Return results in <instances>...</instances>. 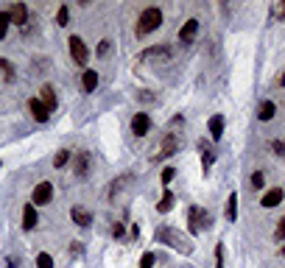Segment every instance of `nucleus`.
<instances>
[{"instance_id": "b1692460", "label": "nucleus", "mask_w": 285, "mask_h": 268, "mask_svg": "<svg viewBox=\"0 0 285 268\" xmlns=\"http://www.w3.org/2000/svg\"><path fill=\"white\" fill-rule=\"evenodd\" d=\"M73 157V154L67 151V148H62V151L56 154V157H53V168H64V165H67V159Z\"/></svg>"}, {"instance_id": "5701e85b", "label": "nucleus", "mask_w": 285, "mask_h": 268, "mask_svg": "<svg viewBox=\"0 0 285 268\" xmlns=\"http://www.w3.org/2000/svg\"><path fill=\"white\" fill-rule=\"evenodd\" d=\"M0 76H3L6 81H14V64H11L9 59H0Z\"/></svg>"}, {"instance_id": "cd10ccee", "label": "nucleus", "mask_w": 285, "mask_h": 268, "mask_svg": "<svg viewBox=\"0 0 285 268\" xmlns=\"http://www.w3.org/2000/svg\"><path fill=\"white\" fill-rule=\"evenodd\" d=\"M37 268H53V257L48 252H39L37 254Z\"/></svg>"}, {"instance_id": "c85d7f7f", "label": "nucleus", "mask_w": 285, "mask_h": 268, "mask_svg": "<svg viewBox=\"0 0 285 268\" xmlns=\"http://www.w3.org/2000/svg\"><path fill=\"white\" fill-rule=\"evenodd\" d=\"M207 226H212V212L201 210V212H199V232H201V229H207Z\"/></svg>"}, {"instance_id": "e433bc0d", "label": "nucleus", "mask_w": 285, "mask_h": 268, "mask_svg": "<svg viewBox=\"0 0 285 268\" xmlns=\"http://www.w3.org/2000/svg\"><path fill=\"white\" fill-rule=\"evenodd\" d=\"M81 252H84V243H79V240L70 243V254H81Z\"/></svg>"}, {"instance_id": "f257e3e1", "label": "nucleus", "mask_w": 285, "mask_h": 268, "mask_svg": "<svg viewBox=\"0 0 285 268\" xmlns=\"http://www.w3.org/2000/svg\"><path fill=\"white\" fill-rule=\"evenodd\" d=\"M157 240H162L165 246H171L174 252H179V254H190V252H193L190 237L185 235V232L174 229V226H159V229H157Z\"/></svg>"}, {"instance_id": "f8f14e48", "label": "nucleus", "mask_w": 285, "mask_h": 268, "mask_svg": "<svg viewBox=\"0 0 285 268\" xmlns=\"http://www.w3.org/2000/svg\"><path fill=\"white\" fill-rule=\"evenodd\" d=\"M9 17H11V22H14V26L22 28V26L28 22V6H26V3H11Z\"/></svg>"}, {"instance_id": "c9c22d12", "label": "nucleus", "mask_w": 285, "mask_h": 268, "mask_svg": "<svg viewBox=\"0 0 285 268\" xmlns=\"http://www.w3.org/2000/svg\"><path fill=\"white\" fill-rule=\"evenodd\" d=\"M112 237H115V240H121V237H123V224L121 221L112 224Z\"/></svg>"}, {"instance_id": "f03ea898", "label": "nucleus", "mask_w": 285, "mask_h": 268, "mask_svg": "<svg viewBox=\"0 0 285 268\" xmlns=\"http://www.w3.org/2000/svg\"><path fill=\"white\" fill-rule=\"evenodd\" d=\"M162 26V11L157 9V6H151V9H146L140 14V22H137V34L140 37H146V34L157 31V28Z\"/></svg>"}, {"instance_id": "2eb2a0df", "label": "nucleus", "mask_w": 285, "mask_h": 268, "mask_svg": "<svg viewBox=\"0 0 285 268\" xmlns=\"http://www.w3.org/2000/svg\"><path fill=\"white\" fill-rule=\"evenodd\" d=\"M39 101L45 104L48 112H56V104H59V101H56V92H53L51 84H45L42 89H39Z\"/></svg>"}, {"instance_id": "4c0bfd02", "label": "nucleus", "mask_w": 285, "mask_h": 268, "mask_svg": "<svg viewBox=\"0 0 285 268\" xmlns=\"http://www.w3.org/2000/svg\"><path fill=\"white\" fill-rule=\"evenodd\" d=\"M282 257H285V249H282Z\"/></svg>"}, {"instance_id": "bb28decb", "label": "nucleus", "mask_w": 285, "mask_h": 268, "mask_svg": "<svg viewBox=\"0 0 285 268\" xmlns=\"http://www.w3.org/2000/svg\"><path fill=\"white\" fill-rule=\"evenodd\" d=\"M9 22H11L9 11H0V39H6V34H9Z\"/></svg>"}, {"instance_id": "9b49d317", "label": "nucleus", "mask_w": 285, "mask_h": 268, "mask_svg": "<svg viewBox=\"0 0 285 268\" xmlns=\"http://www.w3.org/2000/svg\"><path fill=\"white\" fill-rule=\"evenodd\" d=\"M199 154H201V170H204V176L210 174L212 162H216V154L210 151V142L207 140H199Z\"/></svg>"}, {"instance_id": "f704fd0d", "label": "nucleus", "mask_w": 285, "mask_h": 268, "mask_svg": "<svg viewBox=\"0 0 285 268\" xmlns=\"http://www.w3.org/2000/svg\"><path fill=\"white\" fill-rule=\"evenodd\" d=\"M274 240H285V218H280V226L274 232Z\"/></svg>"}, {"instance_id": "72a5a7b5", "label": "nucleus", "mask_w": 285, "mask_h": 268, "mask_svg": "<svg viewBox=\"0 0 285 268\" xmlns=\"http://www.w3.org/2000/svg\"><path fill=\"white\" fill-rule=\"evenodd\" d=\"M271 148H274V154H280V157L285 159V142L282 140H274V142H271Z\"/></svg>"}, {"instance_id": "2f4dec72", "label": "nucleus", "mask_w": 285, "mask_h": 268, "mask_svg": "<svg viewBox=\"0 0 285 268\" xmlns=\"http://www.w3.org/2000/svg\"><path fill=\"white\" fill-rule=\"evenodd\" d=\"M216 268H224V243L216 246Z\"/></svg>"}, {"instance_id": "dca6fc26", "label": "nucleus", "mask_w": 285, "mask_h": 268, "mask_svg": "<svg viewBox=\"0 0 285 268\" xmlns=\"http://www.w3.org/2000/svg\"><path fill=\"white\" fill-rule=\"evenodd\" d=\"M37 221H39V215H37V210H34V204H26L22 207V229L31 232L34 226H37Z\"/></svg>"}, {"instance_id": "a211bd4d", "label": "nucleus", "mask_w": 285, "mask_h": 268, "mask_svg": "<svg viewBox=\"0 0 285 268\" xmlns=\"http://www.w3.org/2000/svg\"><path fill=\"white\" fill-rule=\"evenodd\" d=\"M224 218H227L229 224H235V218H238V193H229L227 207H224Z\"/></svg>"}, {"instance_id": "1a4fd4ad", "label": "nucleus", "mask_w": 285, "mask_h": 268, "mask_svg": "<svg viewBox=\"0 0 285 268\" xmlns=\"http://www.w3.org/2000/svg\"><path fill=\"white\" fill-rule=\"evenodd\" d=\"M179 151V134L168 132L162 140V145H159V157H174V154Z\"/></svg>"}, {"instance_id": "412c9836", "label": "nucleus", "mask_w": 285, "mask_h": 268, "mask_svg": "<svg viewBox=\"0 0 285 268\" xmlns=\"http://www.w3.org/2000/svg\"><path fill=\"white\" fill-rule=\"evenodd\" d=\"M199 207H187V229L190 232H193V235H196V232H199Z\"/></svg>"}, {"instance_id": "4468645a", "label": "nucleus", "mask_w": 285, "mask_h": 268, "mask_svg": "<svg viewBox=\"0 0 285 268\" xmlns=\"http://www.w3.org/2000/svg\"><path fill=\"white\" fill-rule=\"evenodd\" d=\"M196 31H199V20H187L185 26L179 28V42L190 45V42H193V37H196Z\"/></svg>"}, {"instance_id": "aec40b11", "label": "nucleus", "mask_w": 285, "mask_h": 268, "mask_svg": "<svg viewBox=\"0 0 285 268\" xmlns=\"http://www.w3.org/2000/svg\"><path fill=\"white\" fill-rule=\"evenodd\" d=\"M174 193H171V190H165V193H162V199H159V204H157V210L159 212H171V210H174Z\"/></svg>"}, {"instance_id": "6ab92c4d", "label": "nucleus", "mask_w": 285, "mask_h": 268, "mask_svg": "<svg viewBox=\"0 0 285 268\" xmlns=\"http://www.w3.org/2000/svg\"><path fill=\"white\" fill-rule=\"evenodd\" d=\"M274 115H277V104H274V101H263V104H260V109H257V117L266 123V120H271Z\"/></svg>"}, {"instance_id": "a878e982", "label": "nucleus", "mask_w": 285, "mask_h": 268, "mask_svg": "<svg viewBox=\"0 0 285 268\" xmlns=\"http://www.w3.org/2000/svg\"><path fill=\"white\" fill-rule=\"evenodd\" d=\"M67 22H70V9H67V6H59V11H56V26H67Z\"/></svg>"}, {"instance_id": "f3484780", "label": "nucleus", "mask_w": 285, "mask_h": 268, "mask_svg": "<svg viewBox=\"0 0 285 268\" xmlns=\"http://www.w3.org/2000/svg\"><path fill=\"white\" fill-rule=\"evenodd\" d=\"M81 87H84V92H95V89H98V70H84Z\"/></svg>"}, {"instance_id": "423d86ee", "label": "nucleus", "mask_w": 285, "mask_h": 268, "mask_svg": "<svg viewBox=\"0 0 285 268\" xmlns=\"http://www.w3.org/2000/svg\"><path fill=\"white\" fill-rule=\"evenodd\" d=\"M70 221H73L76 226H81V229H87V226L92 224V212L84 210V207H79V204H73L70 207Z\"/></svg>"}, {"instance_id": "393cba45", "label": "nucleus", "mask_w": 285, "mask_h": 268, "mask_svg": "<svg viewBox=\"0 0 285 268\" xmlns=\"http://www.w3.org/2000/svg\"><path fill=\"white\" fill-rule=\"evenodd\" d=\"M249 184H252V190H263V184H266V174H263V170H254L252 179H249Z\"/></svg>"}, {"instance_id": "4be33fe9", "label": "nucleus", "mask_w": 285, "mask_h": 268, "mask_svg": "<svg viewBox=\"0 0 285 268\" xmlns=\"http://www.w3.org/2000/svg\"><path fill=\"white\" fill-rule=\"evenodd\" d=\"M157 56H165V59H168V47H165V45H157V47H148V51L140 53V59H157Z\"/></svg>"}, {"instance_id": "473e14b6", "label": "nucleus", "mask_w": 285, "mask_h": 268, "mask_svg": "<svg viewBox=\"0 0 285 268\" xmlns=\"http://www.w3.org/2000/svg\"><path fill=\"white\" fill-rule=\"evenodd\" d=\"M109 51H112V42H109V39H101V42H98V56H106Z\"/></svg>"}, {"instance_id": "0eeeda50", "label": "nucleus", "mask_w": 285, "mask_h": 268, "mask_svg": "<svg viewBox=\"0 0 285 268\" xmlns=\"http://www.w3.org/2000/svg\"><path fill=\"white\" fill-rule=\"evenodd\" d=\"M148 129H151V117H148V112H137V115L132 117V134L142 137V134H148Z\"/></svg>"}, {"instance_id": "7ed1b4c3", "label": "nucleus", "mask_w": 285, "mask_h": 268, "mask_svg": "<svg viewBox=\"0 0 285 268\" xmlns=\"http://www.w3.org/2000/svg\"><path fill=\"white\" fill-rule=\"evenodd\" d=\"M67 45H70V56H73L76 67H87V59H90V51H87L84 39H81V37H70V39H67Z\"/></svg>"}, {"instance_id": "ddd939ff", "label": "nucleus", "mask_w": 285, "mask_h": 268, "mask_svg": "<svg viewBox=\"0 0 285 268\" xmlns=\"http://www.w3.org/2000/svg\"><path fill=\"white\" fill-rule=\"evenodd\" d=\"M224 126H227L224 115H212L210 120H207V129H210V137H212V140H221V137H224Z\"/></svg>"}, {"instance_id": "7c9ffc66", "label": "nucleus", "mask_w": 285, "mask_h": 268, "mask_svg": "<svg viewBox=\"0 0 285 268\" xmlns=\"http://www.w3.org/2000/svg\"><path fill=\"white\" fill-rule=\"evenodd\" d=\"M174 176H176V168H171V165H168V168L162 170V187H168V184L174 182Z\"/></svg>"}, {"instance_id": "20e7f679", "label": "nucleus", "mask_w": 285, "mask_h": 268, "mask_svg": "<svg viewBox=\"0 0 285 268\" xmlns=\"http://www.w3.org/2000/svg\"><path fill=\"white\" fill-rule=\"evenodd\" d=\"M53 201V182H39L31 193V204L34 207H45Z\"/></svg>"}, {"instance_id": "c756f323", "label": "nucleus", "mask_w": 285, "mask_h": 268, "mask_svg": "<svg viewBox=\"0 0 285 268\" xmlns=\"http://www.w3.org/2000/svg\"><path fill=\"white\" fill-rule=\"evenodd\" d=\"M154 263H157V257H154V252H146L140 257V268H154Z\"/></svg>"}, {"instance_id": "39448f33", "label": "nucleus", "mask_w": 285, "mask_h": 268, "mask_svg": "<svg viewBox=\"0 0 285 268\" xmlns=\"http://www.w3.org/2000/svg\"><path fill=\"white\" fill-rule=\"evenodd\" d=\"M92 170V154L90 151H79L76 154V179L79 182H87Z\"/></svg>"}, {"instance_id": "9d476101", "label": "nucleus", "mask_w": 285, "mask_h": 268, "mask_svg": "<svg viewBox=\"0 0 285 268\" xmlns=\"http://www.w3.org/2000/svg\"><path fill=\"white\" fill-rule=\"evenodd\" d=\"M28 112H31V117L37 123H48V117H51V112L45 109V104L39 98H31V101H28Z\"/></svg>"}, {"instance_id": "6e6552de", "label": "nucleus", "mask_w": 285, "mask_h": 268, "mask_svg": "<svg viewBox=\"0 0 285 268\" xmlns=\"http://www.w3.org/2000/svg\"><path fill=\"white\" fill-rule=\"evenodd\" d=\"M282 199H285L282 187H271V190H266V196L260 199V204H263L266 210H274V207L282 204Z\"/></svg>"}]
</instances>
